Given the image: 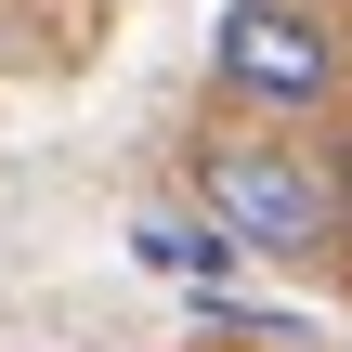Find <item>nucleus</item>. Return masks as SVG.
Wrapping results in <instances>:
<instances>
[{
  "mask_svg": "<svg viewBox=\"0 0 352 352\" xmlns=\"http://www.w3.org/2000/svg\"><path fill=\"white\" fill-rule=\"evenodd\" d=\"M196 196L235 222V248H327V183L287 144H196Z\"/></svg>",
  "mask_w": 352,
  "mask_h": 352,
  "instance_id": "obj_1",
  "label": "nucleus"
},
{
  "mask_svg": "<svg viewBox=\"0 0 352 352\" xmlns=\"http://www.w3.org/2000/svg\"><path fill=\"white\" fill-rule=\"evenodd\" d=\"M327 78H340V52H327V26L300 0H235L222 13V91H248V104H327Z\"/></svg>",
  "mask_w": 352,
  "mask_h": 352,
  "instance_id": "obj_2",
  "label": "nucleus"
},
{
  "mask_svg": "<svg viewBox=\"0 0 352 352\" xmlns=\"http://www.w3.org/2000/svg\"><path fill=\"white\" fill-rule=\"evenodd\" d=\"M131 261H144V274H222L235 248H222V235H183V222H144V235H131Z\"/></svg>",
  "mask_w": 352,
  "mask_h": 352,
  "instance_id": "obj_3",
  "label": "nucleus"
},
{
  "mask_svg": "<svg viewBox=\"0 0 352 352\" xmlns=\"http://www.w3.org/2000/svg\"><path fill=\"white\" fill-rule=\"evenodd\" d=\"M327 235L352 248V131H340V170H327Z\"/></svg>",
  "mask_w": 352,
  "mask_h": 352,
  "instance_id": "obj_4",
  "label": "nucleus"
}]
</instances>
